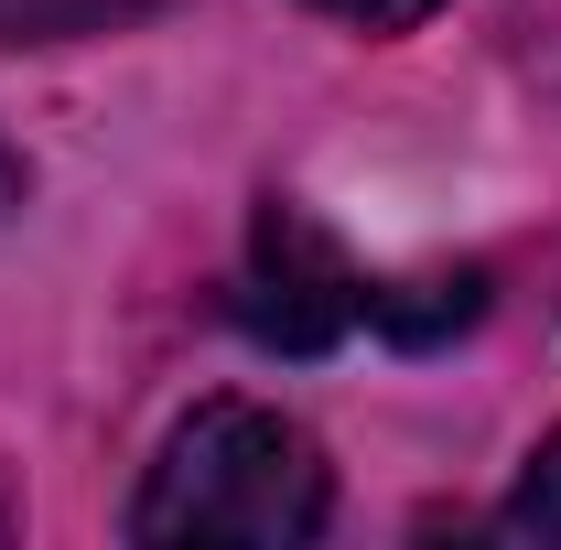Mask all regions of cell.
Here are the masks:
<instances>
[{
    "mask_svg": "<svg viewBox=\"0 0 561 550\" xmlns=\"http://www.w3.org/2000/svg\"><path fill=\"white\" fill-rule=\"evenodd\" d=\"M496 529L507 540H540V550H561V432L518 465V485H507V507H496Z\"/></svg>",
    "mask_w": 561,
    "mask_h": 550,
    "instance_id": "5b68a950",
    "label": "cell"
},
{
    "mask_svg": "<svg viewBox=\"0 0 561 550\" xmlns=\"http://www.w3.org/2000/svg\"><path fill=\"white\" fill-rule=\"evenodd\" d=\"M22 195H33V173H22V151H11V140H0V227H11V216H22Z\"/></svg>",
    "mask_w": 561,
    "mask_h": 550,
    "instance_id": "52a82bcc",
    "label": "cell"
},
{
    "mask_svg": "<svg viewBox=\"0 0 561 550\" xmlns=\"http://www.w3.org/2000/svg\"><path fill=\"white\" fill-rule=\"evenodd\" d=\"M173 0H0V44H87V33H130Z\"/></svg>",
    "mask_w": 561,
    "mask_h": 550,
    "instance_id": "277c9868",
    "label": "cell"
},
{
    "mask_svg": "<svg viewBox=\"0 0 561 550\" xmlns=\"http://www.w3.org/2000/svg\"><path fill=\"white\" fill-rule=\"evenodd\" d=\"M476 313H486V271H476V260L367 291V324H378V335H400V345H443V335H465Z\"/></svg>",
    "mask_w": 561,
    "mask_h": 550,
    "instance_id": "3957f363",
    "label": "cell"
},
{
    "mask_svg": "<svg viewBox=\"0 0 561 550\" xmlns=\"http://www.w3.org/2000/svg\"><path fill=\"white\" fill-rule=\"evenodd\" d=\"M335 529V465L313 454L302 421L260 400H206L173 421L130 496V540H249V550H302Z\"/></svg>",
    "mask_w": 561,
    "mask_h": 550,
    "instance_id": "6da1fadb",
    "label": "cell"
},
{
    "mask_svg": "<svg viewBox=\"0 0 561 550\" xmlns=\"http://www.w3.org/2000/svg\"><path fill=\"white\" fill-rule=\"evenodd\" d=\"M367 291L378 280L346 260V238L291 195H260L249 216V260H238V335L271 345V356H324L367 324Z\"/></svg>",
    "mask_w": 561,
    "mask_h": 550,
    "instance_id": "7a4b0ae2",
    "label": "cell"
},
{
    "mask_svg": "<svg viewBox=\"0 0 561 550\" xmlns=\"http://www.w3.org/2000/svg\"><path fill=\"white\" fill-rule=\"evenodd\" d=\"M313 11H324V22H356V33H411L443 0H313Z\"/></svg>",
    "mask_w": 561,
    "mask_h": 550,
    "instance_id": "8992f818",
    "label": "cell"
}]
</instances>
